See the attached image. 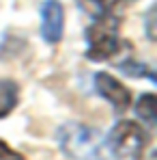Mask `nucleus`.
Here are the masks:
<instances>
[{"label": "nucleus", "instance_id": "nucleus-1", "mask_svg": "<svg viewBox=\"0 0 157 160\" xmlns=\"http://www.w3.org/2000/svg\"><path fill=\"white\" fill-rule=\"evenodd\" d=\"M60 149L73 160H104L105 145L101 134L82 123H65L58 130Z\"/></svg>", "mask_w": 157, "mask_h": 160}, {"label": "nucleus", "instance_id": "nucleus-2", "mask_svg": "<svg viewBox=\"0 0 157 160\" xmlns=\"http://www.w3.org/2000/svg\"><path fill=\"white\" fill-rule=\"evenodd\" d=\"M105 154L114 160H138L144 152L146 134L133 121H118L104 141Z\"/></svg>", "mask_w": 157, "mask_h": 160}, {"label": "nucleus", "instance_id": "nucleus-3", "mask_svg": "<svg viewBox=\"0 0 157 160\" xmlns=\"http://www.w3.org/2000/svg\"><path fill=\"white\" fill-rule=\"evenodd\" d=\"M86 56L90 61H105L121 52L123 43L118 37V20L114 15L95 18V22L86 28Z\"/></svg>", "mask_w": 157, "mask_h": 160}, {"label": "nucleus", "instance_id": "nucleus-4", "mask_svg": "<svg viewBox=\"0 0 157 160\" xmlns=\"http://www.w3.org/2000/svg\"><path fill=\"white\" fill-rule=\"evenodd\" d=\"M65 11L60 0H45L41 4V37L45 43H58L62 39Z\"/></svg>", "mask_w": 157, "mask_h": 160}, {"label": "nucleus", "instance_id": "nucleus-5", "mask_svg": "<svg viewBox=\"0 0 157 160\" xmlns=\"http://www.w3.org/2000/svg\"><path fill=\"white\" fill-rule=\"evenodd\" d=\"M95 91H97L104 100H108L116 110H125L131 102L129 89H127L121 80L110 76V74H97V76H95Z\"/></svg>", "mask_w": 157, "mask_h": 160}, {"label": "nucleus", "instance_id": "nucleus-6", "mask_svg": "<svg viewBox=\"0 0 157 160\" xmlns=\"http://www.w3.org/2000/svg\"><path fill=\"white\" fill-rule=\"evenodd\" d=\"M17 100H20L17 84L9 78H2L0 80V119L7 117L13 108L17 106Z\"/></svg>", "mask_w": 157, "mask_h": 160}, {"label": "nucleus", "instance_id": "nucleus-7", "mask_svg": "<svg viewBox=\"0 0 157 160\" xmlns=\"http://www.w3.org/2000/svg\"><path fill=\"white\" fill-rule=\"evenodd\" d=\"M78 7L90 18H104L112 15V9L121 2V0H76Z\"/></svg>", "mask_w": 157, "mask_h": 160}, {"label": "nucleus", "instance_id": "nucleus-8", "mask_svg": "<svg viewBox=\"0 0 157 160\" xmlns=\"http://www.w3.org/2000/svg\"><path fill=\"white\" fill-rule=\"evenodd\" d=\"M136 112L138 117L146 123V126H155L157 121V100L153 93H144L140 95L138 104H136Z\"/></svg>", "mask_w": 157, "mask_h": 160}, {"label": "nucleus", "instance_id": "nucleus-9", "mask_svg": "<svg viewBox=\"0 0 157 160\" xmlns=\"http://www.w3.org/2000/svg\"><path fill=\"white\" fill-rule=\"evenodd\" d=\"M121 67H123V72H127L129 76H149V78L155 82V76L151 74V69H149L146 65H142V63H140V65H138V63H125V65H121Z\"/></svg>", "mask_w": 157, "mask_h": 160}, {"label": "nucleus", "instance_id": "nucleus-10", "mask_svg": "<svg viewBox=\"0 0 157 160\" xmlns=\"http://www.w3.org/2000/svg\"><path fill=\"white\" fill-rule=\"evenodd\" d=\"M0 160H22V156H17L4 141H0Z\"/></svg>", "mask_w": 157, "mask_h": 160}]
</instances>
